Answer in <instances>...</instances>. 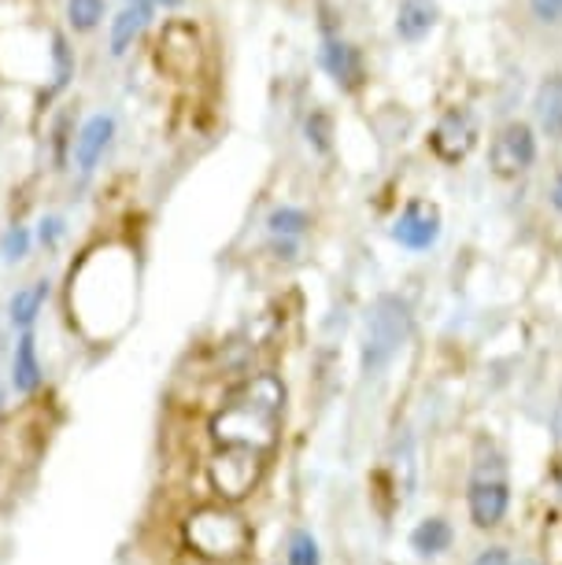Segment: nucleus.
I'll list each match as a JSON object with an SVG mask.
<instances>
[{
	"label": "nucleus",
	"instance_id": "obj_1",
	"mask_svg": "<svg viewBox=\"0 0 562 565\" xmlns=\"http://www.w3.org/2000/svg\"><path fill=\"white\" fill-rule=\"evenodd\" d=\"M285 414V385L274 373H252L230 392L222 411L211 418L219 447H252L267 455L278 444Z\"/></svg>",
	"mask_w": 562,
	"mask_h": 565
},
{
	"label": "nucleus",
	"instance_id": "obj_2",
	"mask_svg": "<svg viewBox=\"0 0 562 565\" xmlns=\"http://www.w3.org/2000/svg\"><path fill=\"white\" fill-rule=\"evenodd\" d=\"M185 543L208 562H241L252 551V525L230 503H204L185 518Z\"/></svg>",
	"mask_w": 562,
	"mask_h": 565
},
{
	"label": "nucleus",
	"instance_id": "obj_3",
	"mask_svg": "<svg viewBox=\"0 0 562 565\" xmlns=\"http://www.w3.org/2000/svg\"><path fill=\"white\" fill-rule=\"evenodd\" d=\"M411 329H415V315H411L407 300H400V296H378L370 303L363 322V348H359V362H363L367 377H378L381 370L392 366V359L411 340Z\"/></svg>",
	"mask_w": 562,
	"mask_h": 565
},
{
	"label": "nucleus",
	"instance_id": "obj_4",
	"mask_svg": "<svg viewBox=\"0 0 562 565\" xmlns=\"http://www.w3.org/2000/svg\"><path fill=\"white\" fill-rule=\"evenodd\" d=\"M511 507V481H507V466L500 455H489L474 466L470 492H466V510L477 529H496L507 518Z\"/></svg>",
	"mask_w": 562,
	"mask_h": 565
},
{
	"label": "nucleus",
	"instance_id": "obj_5",
	"mask_svg": "<svg viewBox=\"0 0 562 565\" xmlns=\"http://www.w3.org/2000/svg\"><path fill=\"white\" fill-rule=\"evenodd\" d=\"M263 469H267L263 451H252V447H219L208 462V481L222 503H237V499L252 495V488L263 481Z\"/></svg>",
	"mask_w": 562,
	"mask_h": 565
},
{
	"label": "nucleus",
	"instance_id": "obj_6",
	"mask_svg": "<svg viewBox=\"0 0 562 565\" xmlns=\"http://www.w3.org/2000/svg\"><path fill=\"white\" fill-rule=\"evenodd\" d=\"M537 159V137L526 122H511L496 134V141L489 148V167L496 178H518L533 167Z\"/></svg>",
	"mask_w": 562,
	"mask_h": 565
},
{
	"label": "nucleus",
	"instance_id": "obj_7",
	"mask_svg": "<svg viewBox=\"0 0 562 565\" xmlns=\"http://www.w3.org/2000/svg\"><path fill=\"white\" fill-rule=\"evenodd\" d=\"M430 145H433V152L444 159V163H463V159L470 156L474 145H477V119H474V111L452 108L437 122V130H433Z\"/></svg>",
	"mask_w": 562,
	"mask_h": 565
},
{
	"label": "nucleus",
	"instance_id": "obj_8",
	"mask_svg": "<svg viewBox=\"0 0 562 565\" xmlns=\"http://www.w3.org/2000/svg\"><path fill=\"white\" fill-rule=\"evenodd\" d=\"M392 241L404 244L411 252L433 248V244L441 241V211L433 204H422V200L407 204L400 211V218L392 222Z\"/></svg>",
	"mask_w": 562,
	"mask_h": 565
},
{
	"label": "nucleus",
	"instance_id": "obj_9",
	"mask_svg": "<svg viewBox=\"0 0 562 565\" xmlns=\"http://www.w3.org/2000/svg\"><path fill=\"white\" fill-rule=\"evenodd\" d=\"M159 63H163L171 74H189L197 71L200 63V34L193 23H182V19H174V23L163 26V34H159Z\"/></svg>",
	"mask_w": 562,
	"mask_h": 565
},
{
	"label": "nucleus",
	"instance_id": "obj_10",
	"mask_svg": "<svg viewBox=\"0 0 562 565\" xmlns=\"http://www.w3.org/2000/svg\"><path fill=\"white\" fill-rule=\"evenodd\" d=\"M115 137V119L112 115H93V119H86V126L78 130V137H74L71 145V156H74V167H78V174H93L97 170V163L104 159V152H108Z\"/></svg>",
	"mask_w": 562,
	"mask_h": 565
},
{
	"label": "nucleus",
	"instance_id": "obj_11",
	"mask_svg": "<svg viewBox=\"0 0 562 565\" xmlns=\"http://www.w3.org/2000/svg\"><path fill=\"white\" fill-rule=\"evenodd\" d=\"M322 67L348 93L363 85V56H359L356 45H348V41H341V38H330L322 45Z\"/></svg>",
	"mask_w": 562,
	"mask_h": 565
},
{
	"label": "nucleus",
	"instance_id": "obj_12",
	"mask_svg": "<svg viewBox=\"0 0 562 565\" xmlns=\"http://www.w3.org/2000/svg\"><path fill=\"white\" fill-rule=\"evenodd\" d=\"M45 381V366L38 359V340H34V329L30 333H19L15 340V351H12V388L19 396H34Z\"/></svg>",
	"mask_w": 562,
	"mask_h": 565
},
{
	"label": "nucleus",
	"instance_id": "obj_13",
	"mask_svg": "<svg viewBox=\"0 0 562 565\" xmlns=\"http://www.w3.org/2000/svg\"><path fill=\"white\" fill-rule=\"evenodd\" d=\"M148 19H152V0H126V8L112 23V56H126L134 49Z\"/></svg>",
	"mask_w": 562,
	"mask_h": 565
},
{
	"label": "nucleus",
	"instance_id": "obj_14",
	"mask_svg": "<svg viewBox=\"0 0 562 565\" xmlns=\"http://www.w3.org/2000/svg\"><path fill=\"white\" fill-rule=\"evenodd\" d=\"M437 26V4L433 0H400L396 8V34L404 41H422Z\"/></svg>",
	"mask_w": 562,
	"mask_h": 565
},
{
	"label": "nucleus",
	"instance_id": "obj_15",
	"mask_svg": "<svg viewBox=\"0 0 562 565\" xmlns=\"http://www.w3.org/2000/svg\"><path fill=\"white\" fill-rule=\"evenodd\" d=\"M452 540H455V532L444 518H426L411 529V551H415L418 558H441L444 551H452Z\"/></svg>",
	"mask_w": 562,
	"mask_h": 565
},
{
	"label": "nucleus",
	"instance_id": "obj_16",
	"mask_svg": "<svg viewBox=\"0 0 562 565\" xmlns=\"http://www.w3.org/2000/svg\"><path fill=\"white\" fill-rule=\"evenodd\" d=\"M45 300H49V281H34V285L15 289L12 303H8V318H12V326L19 329V333H30V329H34Z\"/></svg>",
	"mask_w": 562,
	"mask_h": 565
},
{
	"label": "nucleus",
	"instance_id": "obj_17",
	"mask_svg": "<svg viewBox=\"0 0 562 565\" xmlns=\"http://www.w3.org/2000/svg\"><path fill=\"white\" fill-rule=\"evenodd\" d=\"M307 226H311V218H307L300 207H278V211H271V218H267L271 237L278 241V248L285 252V259H293L296 241L304 237Z\"/></svg>",
	"mask_w": 562,
	"mask_h": 565
},
{
	"label": "nucleus",
	"instance_id": "obj_18",
	"mask_svg": "<svg viewBox=\"0 0 562 565\" xmlns=\"http://www.w3.org/2000/svg\"><path fill=\"white\" fill-rule=\"evenodd\" d=\"M533 108H537L540 126H544V134L562 141V74H551V78L540 85Z\"/></svg>",
	"mask_w": 562,
	"mask_h": 565
},
{
	"label": "nucleus",
	"instance_id": "obj_19",
	"mask_svg": "<svg viewBox=\"0 0 562 565\" xmlns=\"http://www.w3.org/2000/svg\"><path fill=\"white\" fill-rule=\"evenodd\" d=\"M392 473H396V495L411 499L415 492V477H418V462H415V436L404 433L396 440V455H392Z\"/></svg>",
	"mask_w": 562,
	"mask_h": 565
},
{
	"label": "nucleus",
	"instance_id": "obj_20",
	"mask_svg": "<svg viewBox=\"0 0 562 565\" xmlns=\"http://www.w3.org/2000/svg\"><path fill=\"white\" fill-rule=\"evenodd\" d=\"M285 565H322L318 540L307 529H296L289 536V547H285Z\"/></svg>",
	"mask_w": 562,
	"mask_h": 565
},
{
	"label": "nucleus",
	"instance_id": "obj_21",
	"mask_svg": "<svg viewBox=\"0 0 562 565\" xmlns=\"http://www.w3.org/2000/svg\"><path fill=\"white\" fill-rule=\"evenodd\" d=\"M67 19L78 34H89L104 19V0H67Z\"/></svg>",
	"mask_w": 562,
	"mask_h": 565
},
{
	"label": "nucleus",
	"instance_id": "obj_22",
	"mask_svg": "<svg viewBox=\"0 0 562 565\" xmlns=\"http://www.w3.org/2000/svg\"><path fill=\"white\" fill-rule=\"evenodd\" d=\"M30 255V230L26 226H12L0 237V259L4 263H23Z\"/></svg>",
	"mask_w": 562,
	"mask_h": 565
},
{
	"label": "nucleus",
	"instance_id": "obj_23",
	"mask_svg": "<svg viewBox=\"0 0 562 565\" xmlns=\"http://www.w3.org/2000/svg\"><path fill=\"white\" fill-rule=\"evenodd\" d=\"M52 67H56V85H52V89H63V85L71 82V74H74V56H71L67 38H63V34L52 38Z\"/></svg>",
	"mask_w": 562,
	"mask_h": 565
},
{
	"label": "nucleus",
	"instance_id": "obj_24",
	"mask_svg": "<svg viewBox=\"0 0 562 565\" xmlns=\"http://www.w3.org/2000/svg\"><path fill=\"white\" fill-rule=\"evenodd\" d=\"M307 141H315L318 152L330 148V119H326V115H311V119H307Z\"/></svg>",
	"mask_w": 562,
	"mask_h": 565
},
{
	"label": "nucleus",
	"instance_id": "obj_25",
	"mask_svg": "<svg viewBox=\"0 0 562 565\" xmlns=\"http://www.w3.org/2000/svg\"><path fill=\"white\" fill-rule=\"evenodd\" d=\"M529 8H533L540 23H559L562 19V0H529Z\"/></svg>",
	"mask_w": 562,
	"mask_h": 565
},
{
	"label": "nucleus",
	"instance_id": "obj_26",
	"mask_svg": "<svg viewBox=\"0 0 562 565\" xmlns=\"http://www.w3.org/2000/svg\"><path fill=\"white\" fill-rule=\"evenodd\" d=\"M60 237H63V218H41L38 241L45 244V248H56Z\"/></svg>",
	"mask_w": 562,
	"mask_h": 565
},
{
	"label": "nucleus",
	"instance_id": "obj_27",
	"mask_svg": "<svg viewBox=\"0 0 562 565\" xmlns=\"http://www.w3.org/2000/svg\"><path fill=\"white\" fill-rule=\"evenodd\" d=\"M474 565H515V558H511V551H507V547H489V551L477 554Z\"/></svg>",
	"mask_w": 562,
	"mask_h": 565
},
{
	"label": "nucleus",
	"instance_id": "obj_28",
	"mask_svg": "<svg viewBox=\"0 0 562 565\" xmlns=\"http://www.w3.org/2000/svg\"><path fill=\"white\" fill-rule=\"evenodd\" d=\"M551 429H555V436L562 440V392H559V399H555V411H551Z\"/></svg>",
	"mask_w": 562,
	"mask_h": 565
},
{
	"label": "nucleus",
	"instance_id": "obj_29",
	"mask_svg": "<svg viewBox=\"0 0 562 565\" xmlns=\"http://www.w3.org/2000/svg\"><path fill=\"white\" fill-rule=\"evenodd\" d=\"M551 204H555V211H562V174L555 178V185H551Z\"/></svg>",
	"mask_w": 562,
	"mask_h": 565
},
{
	"label": "nucleus",
	"instance_id": "obj_30",
	"mask_svg": "<svg viewBox=\"0 0 562 565\" xmlns=\"http://www.w3.org/2000/svg\"><path fill=\"white\" fill-rule=\"evenodd\" d=\"M152 4H163V8H178L182 0H152Z\"/></svg>",
	"mask_w": 562,
	"mask_h": 565
},
{
	"label": "nucleus",
	"instance_id": "obj_31",
	"mask_svg": "<svg viewBox=\"0 0 562 565\" xmlns=\"http://www.w3.org/2000/svg\"><path fill=\"white\" fill-rule=\"evenodd\" d=\"M515 565H540V562H533V558H515Z\"/></svg>",
	"mask_w": 562,
	"mask_h": 565
}]
</instances>
